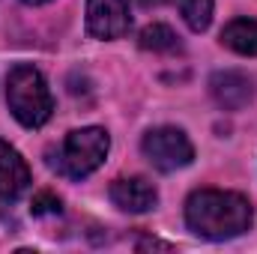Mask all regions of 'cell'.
<instances>
[{
	"label": "cell",
	"mask_w": 257,
	"mask_h": 254,
	"mask_svg": "<svg viewBox=\"0 0 257 254\" xmlns=\"http://www.w3.org/2000/svg\"><path fill=\"white\" fill-rule=\"evenodd\" d=\"M144 156L150 159V165L162 174H174L186 165H192L194 159V147L189 141V135L177 126H159L150 129L141 141Z\"/></svg>",
	"instance_id": "277c9868"
},
{
	"label": "cell",
	"mask_w": 257,
	"mask_h": 254,
	"mask_svg": "<svg viewBox=\"0 0 257 254\" xmlns=\"http://www.w3.org/2000/svg\"><path fill=\"white\" fill-rule=\"evenodd\" d=\"M141 48L153 51V54H174L180 51V36L168 27V24H150L141 30Z\"/></svg>",
	"instance_id": "30bf717a"
},
{
	"label": "cell",
	"mask_w": 257,
	"mask_h": 254,
	"mask_svg": "<svg viewBox=\"0 0 257 254\" xmlns=\"http://www.w3.org/2000/svg\"><path fill=\"white\" fill-rule=\"evenodd\" d=\"M24 3H30V6H39V3H48V0H24Z\"/></svg>",
	"instance_id": "5bb4252c"
},
{
	"label": "cell",
	"mask_w": 257,
	"mask_h": 254,
	"mask_svg": "<svg viewBox=\"0 0 257 254\" xmlns=\"http://www.w3.org/2000/svg\"><path fill=\"white\" fill-rule=\"evenodd\" d=\"M30 186V168L15 147L0 141V200H15Z\"/></svg>",
	"instance_id": "ba28073f"
},
{
	"label": "cell",
	"mask_w": 257,
	"mask_h": 254,
	"mask_svg": "<svg viewBox=\"0 0 257 254\" xmlns=\"http://www.w3.org/2000/svg\"><path fill=\"white\" fill-rule=\"evenodd\" d=\"M111 200H114V206H120L123 212L141 215V212L156 209L159 191H156V186H153L147 177H120V180H114V186H111Z\"/></svg>",
	"instance_id": "52a82bcc"
},
{
	"label": "cell",
	"mask_w": 257,
	"mask_h": 254,
	"mask_svg": "<svg viewBox=\"0 0 257 254\" xmlns=\"http://www.w3.org/2000/svg\"><path fill=\"white\" fill-rule=\"evenodd\" d=\"M6 102L12 117L27 129L45 126L54 114V99L48 90V81L42 78L39 69L21 63L15 66L6 78Z\"/></svg>",
	"instance_id": "7a4b0ae2"
},
{
	"label": "cell",
	"mask_w": 257,
	"mask_h": 254,
	"mask_svg": "<svg viewBox=\"0 0 257 254\" xmlns=\"http://www.w3.org/2000/svg\"><path fill=\"white\" fill-rule=\"evenodd\" d=\"M30 212L33 215H54V212H60V197H54L51 191H39L30 203Z\"/></svg>",
	"instance_id": "7c38bea8"
},
{
	"label": "cell",
	"mask_w": 257,
	"mask_h": 254,
	"mask_svg": "<svg viewBox=\"0 0 257 254\" xmlns=\"http://www.w3.org/2000/svg\"><path fill=\"white\" fill-rule=\"evenodd\" d=\"M254 221V209L251 200L239 191H221V189H200L192 191L186 200V224L189 230L221 242V239H233L242 236Z\"/></svg>",
	"instance_id": "6da1fadb"
},
{
	"label": "cell",
	"mask_w": 257,
	"mask_h": 254,
	"mask_svg": "<svg viewBox=\"0 0 257 254\" xmlns=\"http://www.w3.org/2000/svg\"><path fill=\"white\" fill-rule=\"evenodd\" d=\"M180 12L194 33H203L212 21V0H180Z\"/></svg>",
	"instance_id": "8fae6325"
},
{
	"label": "cell",
	"mask_w": 257,
	"mask_h": 254,
	"mask_svg": "<svg viewBox=\"0 0 257 254\" xmlns=\"http://www.w3.org/2000/svg\"><path fill=\"white\" fill-rule=\"evenodd\" d=\"M108 150H111V138H108L105 129H99V126L75 129V132L66 135L54 168L60 174H66L69 180H84L96 168H102Z\"/></svg>",
	"instance_id": "3957f363"
},
{
	"label": "cell",
	"mask_w": 257,
	"mask_h": 254,
	"mask_svg": "<svg viewBox=\"0 0 257 254\" xmlns=\"http://www.w3.org/2000/svg\"><path fill=\"white\" fill-rule=\"evenodd\" d=\"M209 93L224 111H239L254 99V81L245 72L224 69V72H215L209 78Z\"/></svg>",
	"instance_id": "8992f818"
},
{
	"label": "cell",
	"mask_w": 257,
	"mask_h": 254,
	"mask_svg": "<svg viewBox=\"0 0 257 254\" xmlns=\"http://www.w3.org/2000/svg\"><path fill=\"white\" fill-rule=\"evenodd\" d=\"M162 3H165V0H141V6H147V9H150V6H162Z\"/></svg>",
	"instance_id": "4fadbf2b"
},
{
	"label": "cell",
	"mask_w": 257,
	"mask_h": 254,
	"mask_svg": "<svg viewBox=\"0 0 257 254\" xmlns=\"http://www.w3.org/2000/svg\"><path fill=\"white\" fill-rule=\"evenodd\" d=\"M132 27L128 0H87V30L96 39H120Z\"/></svg>",
	"instance_id": "5b68a950"
},
{
	"label": "cell",
	"mask_w": 257,
	"mask_h": 254,
	"mask_svg": "<svg viewBox=\"0 0 257 254\" xmlns=\"http://www.w3.org/2000/svg\"><path fill=\"white\" fill-rule=\"evenodd\" d=\"M221 45L242 54V57H257V21L254 18H236L221 30Z\"/></svg>",
	"instance_id": "9c48e42d"
}]
</instances>
